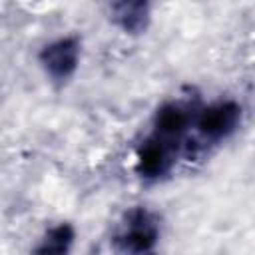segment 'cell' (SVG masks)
<instances>
[{
  "label": "cell",
  "mask_w": 255,
  "mask_h": 255,
  "mask_svg": "<svg viewBox=\"0 0 255 255\" xmlns=\"http://www.w3.org/2000/svg\"><path fill=\"white\" fill-rule=\"evenodd\" d=\"M74 227L70 223H60V225H54L46 231L44 239L40 241V245L34 249L36 253H42V255H62V253H68L72 243H74Z\"/></svg>",
  "instance_id": "obj_7"
},
{
  "label": "cell",
  "mask_w": 255,
  "mask_h": 255,
  "mask_svg": "<svg viewBox=\"0 0 255 255\" xmlns=\"http://www.w3.org/2000/svg\"><path fill=\"white\" fill-rule=\"evenodd\" d=\"M159 239V225L151 211L133 207L126 213L124 223L116 235V249L122 253H147Z\"/></svg>",
  "instance_id": "obj_1"
},
{
  "label": "cell",
  "mask_w": 255,
  "mask_h": 255,
  "mask_svg": "<svg viewBox=\"0 0 255 255\" xmlns=\"http://www.w3.org/2000/svg\"><path fill=\"white\" fill-rule=\"evenodd\" d=\"M241 124V106L233 100L215 102L195 114L193 126L205 141H221L229 137Z\"/></svg>",
  "instance_id": "obj_2"
},
{
  "label": "cell",
  "mask_w": 255,
  "mask_h": 255,
  "mask_svg": "<svg viewBox=\"0 0 255 255\" xmlns=\"http://www.w3.org/2000/svg\"><path fill=\"white\" fill-rule=\"evenodd\" d=\"M80 62V42L74 36H64L58 38L50 44H46L40 52V64L44 72L54 80V82H68Z\"/></svg>",
  "instance_id": "obj_4"
},
{
  "label": "cell",
  "mask_w": 255,
  "mask_h": 255,
  "mask_svg": "<svg viewBox=\"0 0 255 255\" xmlns=\"http://www.w3.org/2000/svg\"><path fill=\"white\" fill-rule=\"evenodd\" d=\"M151 0H112V18L128 34H139L147 28Z\"/></svg>",
  "instance_id": "obj_6"
},
{
  "label": "cell",
  "mask_w": 255,
  "mask_h": 255,
  "mask_svg": "<svg viewBox=\"0 0 255 255\" xmlns=\"http://www.w3.org/2000/svg\"><path fill=\"white\" fill-rule=\"evenodd\" d=\"M193 120H195V114L189 112L187 106L179 102H167L155 112L149 135L179 151L189 128L193 126Z\"/></svg>",
  "instance_id": "obj_3"
},
{
  "label": "cell",
  "mask_w": 255,
  "mask_h": 255,
  "mask_svg": "<svg viewBox=\"0 0 255 255\" xmlns=\"http://www.w3.org/2000/svg\"><path fill=\"white\" fill-rule=\"evenodd\" d=\"M177 153L179 151L175 147H171V145H167V143L149 135L137 149L135 171L143 179H149V181L161 179L171 171Z\"/></svg>",
  "instance_id": "obj_5"
}]
</instances>
